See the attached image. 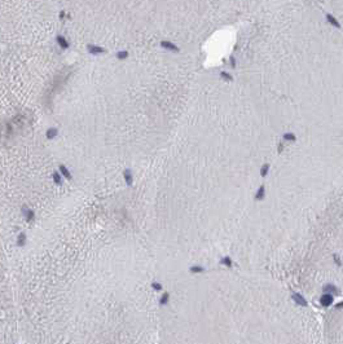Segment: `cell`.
Returning <instances> with one entry per match:
<instances>
[{"label": "cell", "instance_id": "7a4b0ae2", "mask_svg": "<svg viewBox=\"0 0 343 344\" xmlns=\"http://www.w3.org/2000/svg\"><path fill=\"white\" fill-rule=\"evenodd\" d=\"M21 214H22V216L26 219V221H33L34 219H35V212H34V210L33 208H30L29 206H22V208H21Z\"/></svg>", "mask_w": 343, "mask_h": 344}, {"label": "cell", "instance_id": "52a82bcc", "mask_svg": "<svg viewBox=\"0 0 343 344\" xmlns=\"http://www.w3.org/2000/svg\"><path fill=\"white\" fill-rule=\"evenodd\" d=\"M58 172H60L61 176H62L64 179H66V180H73L71 172H70V170H69L65 165H60V166H58Z\"/></svg>", "mask_w": 343, "mask_h": 344}, {"label": "cell", "instance_id": "e0dca14e", "mask_svg": "<svg viewBox=\"0 0 343 344\" xmlns=\"http://www.w3.org/2000/svg\"><path fill=\"white\" fill-rule=\"evenodd\" d=\"M221 264L227 265V267H231V265H232V261H231V259H229V257H225V259L221 260Z\"/></svg>", "mask_w": 343, "mask_h": 344}, {"label": "cell", "instance_id": "8992f818", "mask_svg": "<svg viewBox=\"0 0 343 344\" xmlns=\"http://www.w3.org/2000/svg\"><path fill=\"white\" fill-rule=\"evenodd\" d=\"M123 180L124 182H126L127 186H132V184H134V173H132V171L130 168H126L123 171Z\"/></svg>", "mask_w": 343, "mask_h": 344}, {"label": "cell", "instance_id": "277c9868", "mask_svg": "<svg viewBox=\"0 0 343 344\" xmlns=\"http://www.w3.org/2000/svg\"><path fill=\"white\" fill-rule=\"evenodd\" d=\"M333 303H334V298L332 294H326L325 292V294H322L320 296V304L322 307H330Z\"/></svg>", "mask_w": 343, "mask_h": 344}, {"label": "cell", "instance_id": "9c48e42d", "mask_svg": "<svg viewBox=\"0 0 343 344\" xmlns=\"http://www.w3.org/2000/svg\"><path fill=\"white\" fill-rule=\"evenodd\" d=\"M27 243V237H26V233L25 232H22V233H19L18 234V237H17V246L18 247H23Z\"/></svg>", "mask_w": 343, "mask_h": 344}, {"label": "cell", "instance_id": "ac0fdd59", "mask_svg": "<svg viewBox=\"0 0 343 344\" xmlns=\"http://www.w3.org/2000/svg\"><path fill=\"white\" fill-rule=\"evenodd\" d=\"M334 308H336V309H341V308H343V302L336 304V305H334Z\"/></svg>", "mask_w": 343, "mask_h": 344}, {"label": "cell", "instance_id": "4fadbf2b", "mask_svg": "<svg viewBox=\"0 0 343 344\" xmlns=\"http://www.w3.org/2000/svg\"><path fill=\"white\" fill-rule=\"evenodd\" d=\"M52 180L56 185H62V176L58 171H54L52 173Z\"/></svg>", "mask_w": 343, "mask_h": 344}, {"label": "cell", "instance_id": "8fae6325", "mask_svg": "<svg viewBox=\"0 0 343 344\" xmlns=\"http://www.w3.org/2000/svg\"><path fill=\"white\" fill-rule=\"evenodd\" d=\"M128 56H130V53H128V50H118V52L115 53V58L119 61H123V60H127Z\"/></svg>", "mask_w": 343, "mask_h": 344}, {"label": "cell", "instance_id": "2e32d148", "mask_svg": "<svg viewBox=\"0 0 343 344\" xmlns=\"http://www.w3.org/2000/svg\"><path fill=\"white\" fill-rule=\"evenodd\" d=\"M190 272H192V273H200V272H203V268H202V267H192V268H190Z\"/></svg>", "mask_w": 343, "mask_h": 344}, {"label": "cell", "instance_id": "9a60e30c", "mask_svg": "<svg viewBox=\"0 0 343 344\" xmlns=\"http://www.w3.org/2000/svg\"><path fill=\"white\" fill-rule=\"evenodd\" d=\"M151 287H153L155 291H162V288H163L162 285L159 282H153V283H151Z\"/></svg>", "mask_w": 343, "mask_h": 344}, {"label": "cell", "instance_id": "7c38bea8", "mask_svg": "<svg viewBox=\"0 0 343 344\" xmlns=\"http://www.w3.org/2000/svg\"><path fill=\"white\" fill-rule=\"evenodd\" d=\"M322 290H324L326 294H332V292H338L339 290H338V287L337 286H334L333 283H328V285H325L324 287H322Z\"/></svg>", "mask_w": 343, "mask_h": 344}, {"label": "cell", "instance_id": "ba28073f", "mask_svg": "<svg viewBox=\"0 0 343 344\" xmlns=\"http://www.w3.org/2000/svg\"><path fill=\"white\" fill-rule=\"evenodd\" d=\"M58 136V128L57 127H50L45 131V137L47 140H53Z\"/></svg>", "mask_w": 343, "mask_h": 344}, {"label": "cell", "instance_id": "5b68a950", "mask_svg": "<svg viewBox=\"0 0 343 344\" xmlns=\"http://www.w3.org/2000/svg\"><path fill=\"white\" fill-rule=\"evenodd\" d=\"M291 299H293V302H295V304H298V305H301V307H307V305H308L307 300L304 299V296L298 294V292H293V294H291Z\"/></svg>", "mask_w": 343, "mask_h": 344}, {"label": "cell", "instance_id": "6da1fadb", "mask_svg": "<svg viewBox=\"0 0 343 344\" xmlns=\"http://www.w3.org/2000/svg\"><path fill=\"white\" fill-rule=\"evenodd\" d=\"M85 49H87V52L89 54H92V56H100V54L106 53V49H105L104 47L97 45V44H91V43L85 45Z\"/></svg>", "mask_w": 343, "mask_h": 344}, {"label": "cell", "instance_id": "30bf717a", "mask_svg": "<svg viewBox=\"0 0 343 344\" xmlns=\"http://www.w3.org/2000/svg\"><path fill=\"white\" fill-rule=\"evenodd\" d=\"M161 47H162V48H165V49L172 50V52H176V50H177V47H176V45L172 44L171 42H167V40L161 42Z\"/></svg>", "mask_w": 343, "mask_h": 344}, {"label": "cell", "instance_id": "3957f363", "mask_svg": "<svg viewBox=\"0 0 343 344\" xmlns=\"http://www.w3.org/2000/svg\"><path fill=\"white\" fill-rule=\"evenodd\" d=\"M56 43H57V45L60 47L61 49H64V50H66V49L70 48V42L64 36V35H61V34H58L57 36H56Z\"/></svg>", "mask_w": 343, "mask_h": 344}, {"label": "cell", "instance_id": "5bb4252c", "mask_svg": "<svg viewBox=\"0 0 343 344\" xmlns=\"http://www.w3.org/2000/svg\"><path fill=\"white\" fill-rule=\"evenodd\" d=\"M169 300H170V294L169 292H165V294H162L161 299H159V304L161 305H166V304H169Z\"/></svg>", "mask_w": 343, "mask_h": 344}]
</instances>
